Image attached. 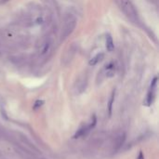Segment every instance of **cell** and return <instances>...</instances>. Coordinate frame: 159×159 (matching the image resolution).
Segmentation results:
<instances>
[{"mask_svg":"<svg viewBox=\"0 0 159 159\" xmlns=\"http://www.w3.org/2000/svg\"><path fill=\"white\" fill-rule=\"evenodd\" d=\"M75 26H76V20L73 17H70L69 19H67L65 20L64 23V27L62 29V33H61V37L62 38H67L71 33H72L74 30Z\"/></svg>","mask_w":159,"mask_h":159,"instance_id":"cell-2","label":"cell"},{"mask_svg":"<svg viewBox=\"0 0 159 159\" xmlns=\"http://www.w3.org/2000/svg\"><path fill=\"white\" fill-rule=\"evenodd\" d=\"M105 46H106V48L109 52H112L114 51L115 49V44H114V41H113V38L111 35H106V42H105Z\"/></svg>","mask_w":159,"mask_h":159,"instance_id":"cell-5","label":"cell"},{"mask_svg":"<svg viewBox=\"0 0 159 159\" xmlns=\"http://www.w3.org/2000/svg\"><path fill=\"white\" fill-rule=\"evenodd\" d=\"M43 103L44 102L43 100H36L35 103V105H33V108L35 109H37V108H40L42 105H43Z\"/></svg>","mask_w":159,"mask_h":159,"instance_id":"cell-7","label":"cell"},{"mask_svg":"<svg viewBox=\"0 0 159 159\" xmlns=\"http://www.w3.org/2000/svg\"><path fill=\"white\" fill-rule=\"evenodd\" d=\"M137 159H144V157H143V154H142V153H141V152H140V154H139V156L137 157Z\"/></svg>","mask_w":159,"mask_h":159,"instance_id":"cell-9","label":"cell"},{"mask_svg":"<svg viewBox=\"0 0 159 159\" xmlns=\"http://www.w3.org/2000/svg\"><path fill=\"white\" fill-rule=\"evenodd\" d=\"M115 90H113L112 95L109 100V103H108V112H109V115H112V110H113V103L115 102Z\"/></svg>","mask_w":159,"mask_h":159,"instance_id":"cell-6","label":"cell"},{"mask_svg":"<svg viewBox=\"0 0 159 159\" xmlns=\"http://www.w3.org/2000/svg\"><path fill=\"white\" fill-rule=\"evenodd\" d=\"M75 52H76V48H74V46H72L71 48H69L68 50L65 52L63 59H62V63H63L64 65L70 63L75 55Z\"/></svg>","mask_w":159,"mask_h":159,"instance_id":"cell-3","label":"cell"},{"mask_svg":"<svg viewBox=\"0 0 159 159\" xmlns=\"http://www.w3.org/2000/svg\"><path fill=\"white\" fill-rule=\"evenodd\" d=\"M103 58H104V53L100 52L98 54H96V55L91 59L89 62V64L90 66H95L97 63H99L100 61H102L103 60Z\"/></svg>","mask_w":159,"mask_h":159,"instance_id":"cell-4","label":"cell"},{"mask_svg":"<svg viewBox=\"0 0 159 159\" xmlns=\"http://www.w3.org/2000/svg\"><path fill=\"white\" fill-rule=\"evenodd\" d=\"M50 48V44L49 43H46L45 46H44V48L43 49H42V54H46L48 51V49Z\"/></svg>","mask_w":159,"mask_h":159,"instance_id":"cell-8","label":"cell"},{"mask_svg":"<svg viewBox=\"0 0 159 159\" xmlns=\"http://www.w3.org/2000/svg\"><path fill=\"white\" fill-rule=\"evenodd\" d=\"M117 4H118L121 10L127 15L128 19H130L131 20H137L138 15L135 10V7L133 6L130 0H117Z\"/></svg>","mask_w":159,"mask_h":159,"instance_id":"cell-1","label":"cell"},{"mask_svg":"<svg viewBox=\"0 0 159 159\" xmlns=\"http://www.w3.org/2000/svg\"><path fill=\"white\" fill-rule=\"evenodd\" d=\"M8 1H10V0H1V3H6V2H8Z\"/></svg>","mask_w":159,"mask_h":159,"instance_id":"cell-10","label":"cell"}]
</instances>
